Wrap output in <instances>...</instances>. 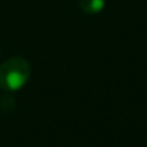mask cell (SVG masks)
<instances>
[{
  "mask_svg": "<svg viewBox=\"0 0 147 147\" xmlns=\"http://www.w3.org/2000/svg\"><path fill=\"white\" fill-rule=\"evenodd\" d=\"M30 78V65L22 57H13L0 65V89L16 92L22 89Z\"/></svg>",
  "mask_w": 147,
  "mask_h": 147,
  "instance_id": "1",
  "label": "cell"
},
{
  "mask_svg": "<svg viewBox=\"0 0 147 147\" xmlns=\"http://www.w3.org/2000/svg\"><path fill=\"white\" fill-rule=\"evenodd\" d=\"M79 8L87 14H96L105 8V0H79Z\"/></svg>",
  "mask_w": 147,
  "mask_h": 147,
  "instance_id": "2",
  "label": "cell"
}]
</instances>
